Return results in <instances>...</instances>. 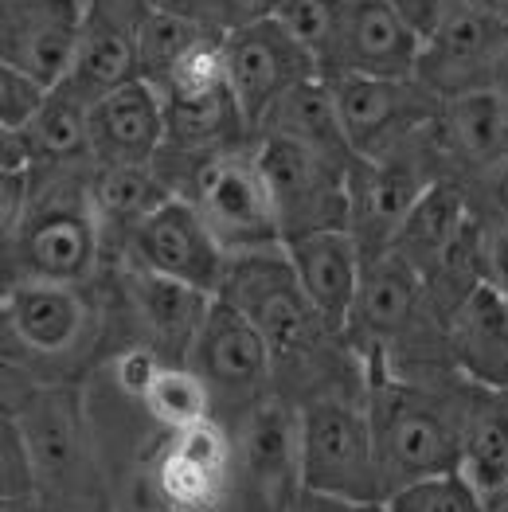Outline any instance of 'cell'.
<instances>
[{"label": "cell", "mask_w": 508, "mask_h": 512, "mask_svg": "<svg viewBox=\"0 0 508 512\" xmlns=\"http://www.w3.org/2000/svg\"><path fill=\"white\" fill-rule=\"evenodd\" d=\"M51 98V86L0 63V129H28Z\"/></svg>", "instance_id": "obj_36"}, {"label": "cell", "mask_w": 508, "mask_h": 512, "mask_svg": "<svg viewBox=\"0 0 508 512\" xmlns=\"http://www.w3.org/2000/svg\"><path fill=\"white\" fill-rule=\"evenodd\" d=\"M329 86L344 133L364 161L426 133L442 114V98H434L419 79H340Z\"/></svg>", "instance_id": "obj_14"}, {"label": "cell", "mask_w": 508, "mask_h": 512, "mask_svg": "<svg viewBox=\"0 0 508 512\" xmlns=\"http://www.w3.org/2000/svg\"><path fill=\"white\" fill-rule=\"evenodd\" d=\"M90 200H94V215L102 227L106 258L118 262L129 235L161 204L172 200V188L161 180L157 165H94Z\"/></svg>", "instance_id": "obj_25"}, {"label": "cell", "mask_w": 508, "mask_h": 512, "mask_svg": "<svg viewBox=\"0 0 508 512\" xmlns=\"http://www.w3.org/2000/svg\"><path fill=\"white\" fill-rule=\"evenodd\" d=\"M462 8L469 12H477V16H485V20H493V24H501L508 28V0H458Z\"/></svg>", "instance_id": "obj_42"}, {"label": "cell", "mask_w": 508, "mask_h": 512, "mask_svg": "<svg viewBox=\"0 0 508 512\" xmlns=\"http://www.w3.org/2000/svg\"><path fill=\"white\" fill-rule=\"evenodd\" d=\"M90 176L94 165L36 169L28 212L16 223V231L0 239L4 286L16 282L86 286L110 266L90 200Z\"/></svg>", "instance_id": "obj_5"}, {"label": "cell", "mask_w": 508, "mask_h": 512, "mask_svg": "<svg viewBox=\"0 0 508 512\" xmlns=\"http://www.w3.org/2000/svg\"><path fill=\"white\" fill-rule=\"evenodd\" d=\"M485 512H508V481L501 485V489L485 493Z\"/></svg>", "instance_id": "obj_44"}, {"label": "cell", "mask_w": 508, "mask_h": 512, "mask_svg": "<svg viewBox=\"0 0 508 512\" xmlns=\"http://www.w3.org/2000/svg\"><path fill=\"white\" fill-rule=\"evenodd\" d=\"M423 36L387 0H340L337 36L321 79H415Z\"/></svg>", "instance_id": "obj_16"}, {"label": "cell", "mask_w": 508, "mask_h": 512, "mask_svg": "<svg viewBox=\"0 0 508 512\" xmlns=\"http://www.w3.org/2000/svg\"><path fill=\"white\" fill-rule=\"evenodd\" d=\"M462 473L481 493H493L508 481V387L473 391L462 442Z\"/></svg>", "instance_id": "obj_28"}, {"label": "cell", "mask_w": 508, "mask_h": 512, "mask_svg": "<svg viewBox=\"0 0 508 512\" xmlns=\"http://www.w3.org/2000/svg\"><path fill=\"white\" fill-rule=\"evenodd\" d=\"M235 438V493L231 512H286L301 485V427L297 407L270 395L251 415L231 423Z\"/></svg>", "instance_id": "obj_11"}, {"label": "cell", "mask_w": 508, "mask_h": 512, "mask_svg": "<svg viewBox=\"0 0 508 512\" xmlns=\"http://www.w3.org/2000/svg\"><path fill=\"white\" fill-rule=\"evenodd\" d=\"M223 59L251 133L290 90L321 79L317 59L305 51V43L294 40V32L278 16H266L258 24L223 36Z\"/></svg>", "instance_id": "obj_13"}, {"label": "cell", "mask_w": 508, "mask_h": 512, "mask_svg": "<svg viewBox=\"0 0 508 512\" xmlns=\"http://www.w3.org/2000/svg\"><path fill=\"white\" fill-rule=\"evenodd\" d=\"M387 4H391V8H395L419 36H426V32L442 20V12L450 8V0H387Z\"/></svg>", "instance_id": "obj_41"}, {"label": "cell", "mask_w": 508, "mask_h": 512, "mask_svg": "<svg viewBox=\"0 0 508 512\" xmlns=\"http://www.w3.org/2000/svg\"><path fill=\"white\" fill-rule=\"evenodd\" d=\"M0 512H47L40 497H28V501H0Z\"/></svg>", "instance_id": "obj_45"}, {"label": "cell", "mask_w": 508, "mask_h": 512, "mask_svg": "<svg viewBox=\"0 0 508 512\" xmlns=\"http://www.w3.org/2000/svg\"><path fill=\"white\" fill-rule=\"evenodd\" d=\"M473 391L462 372L391 376L368 368V419L387 497L430 473L462 470Z\"/></svg>", "instance_id": "obj_4"}, {"label": "cell", "mask_w": 508, "mask_h": 512, "mask_svg": "<svg viewBox=\"0 0 508 512\" xmlns=\"http://www.w3.org/2000/svg\"><path fill=\"white\" fill-rule=\"evenodd\" d=\"M165 149V98L145 79L118 86L90 106L94 165H153Z\"/></svg>", "instance_id": "obj_20"}, {"label": "cell", "mask_w": 508, "mask_h": 512, "mask_svg": "<svg viewBox=\"0 0 508 512\" xmlns=\"http://www.w3.org/2000/svg\"><path fill=\"white\" fill-rule=\"evenodd\" d=\"M297 427L305 489L383 505L387 489L368 419V387H337L297 403Z\"/></svg>", "instance_id": "obj_7"}, {"label": "cell", "mask_w": 508, "mask_h": 512, "mask_svg": "<svg viewBox=\"0 0 508 512\" xmlns=\"http://www.w3.org/2000/svg\"><path fill=\"white\" fill-rule=\"evenodd\" d=\"M274 16L294 32L297 43H305V51L317 59V71H325V59L337 36L340 0H282Z\"/></svg>", "instance_id": "obj_33"}, {"label": "cell", "mask_w": 508, "mask_h": 512, "mask_svg": "<svg viewBox=\"0 0 508 512\" xmlns=\"http://www.w3.org/2000/svg\"><path fill=\"white\" fill-rule=\"evenodd\" d=\"M286 255L294 262L297 282L317 305V313L344 333L352 305L360 294V278H364V251L356 243L352 231H321V235H305L286 243Z\"/></svg>", "instance_id": "obj_21"}, {"label": "cell", "mask_w": 508, "mask_h": 512, "mask_svg": "<svg viewBox=\"0 0 508 512\" xmlns=\"http://www.w3.org/2000/svg\"><path fill=\"white\" fill-rule=\"evenodd\" d=\"M282 0H169L161 8H172L188 20H196L200 28H208L215 36H231L247 24H258L266 16L278 12Z\"/></svg>", "instance_id": "obj_34"}, {"label": "cell", "mask_w": 508, "mask_h": 512, "mask_svg": "<svg viewBox=\"0 0 508 512\" xmlns=\"http://www.w3.org/2000/svg\"><path fill=\"white\" fill-rule=\"evenodd\" d=\"M254 157L286 243L321 231H352V172L360 161L337 165L274 133H254Z\"/></svg>", "instance_id": "obj_8"}, {"label": "cell", "mask_w": 508, "mask_h": 512, "mask_svg": "<svg viewBox=\"0 0 508 512\" xmlns=\"http://www.w3.org/2000/svg\"><path fill=\"white\" fill-rule=\"evenodd\" d=\"M450 364L477 387H508V294L477 286L446 321Z\"/></svg>", "instance_id": "obj_22"}, {"label": "cell", "mask_w": 508, "mask_h": 512, "mask_svg": "<svg viewBox=\"0 0 508 512\" xmlns=\"http://www.w3.org/2000/svg\"><path fill=\"white\" fill-rule=\"evenodd\" d=\"M383 509L387 512H485V493L462 470H446L395 489L383 501Z\"/></svg>", "instance_id": "obj_32"}, {"label": "cell", "mask_w": 508, "mask_h": 512, "mask_svg": "<svg viewBox=\"0 0 508 512\" xmlns=\"http://www.w3.org/2000/svg\"><path fill=\"white\" fill-rule=\"evenodd\" d=\"M505 36L508 28L469 12L458 0H450L442 20L423 36V55H419L415 79L442 102L473 94V90H489Z\"/></svg>", "instance_id": "obj_19"}, {"label": "cell", "mask_w": 508, "mask_h": 512, "mask_svg": "<svg viewBox=\"0 0 508 512\" xmlns=\"http://www.w3.org/2000/svg\"><path fill=\"white\" fill-rule=\"evenodd\" d=\"M219 298L231 301L262 333L274 356V391L294 407L321 391L368 387L364 360L301 290L286 247L266 255L231 258Z\"/></svg>", "instance_id": "obj_1"}, {"label": "cell", "mask_w": 508, "mask_h": 512, "mask_svg": "<svg viewBox=\"0 0 508 512\" xmlns=\"http://www.w3.org/2000/svg\"><path fill=\"white\" fill-rule=\"evenodd\" d=\"M286 512H387L383 505H368V501H344L333 493H317V489H301L294 505Z\"/></svg>", "instance_id": "obj_40"}, {"label": "cell", "mask_w": 508, "mask_h": 512, "mask_svg": "<svg viewBox=\"0 0 508 512\" xmlns=\"http://www.w3.org/2000/svg\"><path fill=\"white\" fill-rule=\"evenodd\" d=\"M477 223H481L485 282L508 294V219H477Z\"/></svg>", "instance_id": "obj_38"}, {"label": "cell", "mask_w": 508, "mask_h": 512, "mask_svg": "<svg viewBox=\"0 0 508 512\" xmlns=\"http://www.w3.org/2000/svg\"><path fill=\"white\" fill-rule=\"evenodd\" d=\"M466 188L477 219H508V157L481 176L466 180Z\"/></svg>", "instance_id": "obj_37"}, {"label": "cell", "mask_w": 508, "mask_h": 512, "mask_svg": "<svg viewBox=\"0 0 508 512\" xmlns=\"http://www.w3.org/2000/svg\"><path fill=\"white\" fill-rule=\"evenodd\" d=\"M28 137L32 157L40 169H71V165H94L90 153V106L79 102L71 90L55 86L47 106L36 114L28 129H16Z\"/></svg>", "instance_id": "obj_29"}, {"label": "cell", "mask_w": 508, "mask_h": 512, "mask_svg": "<svg viewBox=\"0 0 508 512\" xmlns=\"http://www.w3.org/2000/svg\"><path fill=\"white\" fill-rule=\"evenodd\" d=\"M442 176H454V172L438 149L434 126L376 161L360 157V165L352 172V235L364 258L391 251L403 219L415 212V204Z\"/></svg>", "instance_id": "obj_9"}, {"label": "cell", "mask_w": 508, "mask_h": 512, "mask_svg": "<svg viewBox=\"0 0 508 512\" xmlns=\"http://www.w3.org/2000/svg\"><path fill=\"white\" fill-rule=\"evenodd\" d=\"M153 165L172 188V196L188 200L200 212L227 258L266 255L286 247L266 176L254 157V141L200 157V161L161 153Z\"/></svg>", "instance_id": "obj_6"}, {"label": "cell", "mask_w": 508, "mask_h": 512, "mask_svg": "<svg viewBox=\"0 0 508 512\" xmlns=\"http://www.w3.org/2000/svg\"><path fill=\"white\" fill-rule=\"evenodd\" d=\"M161 98H165V149L161 153L169 157L200 161V157L254 141L231 83L200 90V94H161Z\"/></svg>", "instance_id": "obj_24"}, {"label": "cell", "mask_w": 508, "mask_h": 512, "mask_svg": "<svg viewBox=\"0 0 508 512\" xmlns=\"http://www.w3.org/2000/svg\"><path fill=\"white\" fill-rule=\"evenodd\" d=\"M32 184L36 172H0V239L16 231V223L24 219L32 204Z\"/></svg>", "instance_id": "obj_39"}, {"label": "cell", "mask_w": 508, "mask_h": 512, "mask_svg": "<svg viewBox=\"0 0 508 512\" xmlns=\"http://www.w3.org/2000/svg\"><path fill=\"white\" fill-rule=\"evenodd\" d=\"M254 133H274V137H290L297 145L337 161V165H356V149L344 133L340 122L337 98H333V86L325 79H313V83H301L297 90H290Z\"/></svg>", "instance_id": "obj_27"}, {"label": "cell", "mask_w": 508, "mask_h": 512, "mask_svg": "<svg viewBox=\"0 0 508 512\" xmlns=\"http://www.w3.org/2000/svg\"><path fill=\"white\" fill-rule=\"evenodd\" d=\"M157 430H188L215 419V399L192 364H165L137 403Z\"/></svg>", "instance_id": "obj_30"}, {"label": "cell", "mask_w": 508, "mask_h": 512, "mask_svg": "<svg viewBox=\"0 0 508 512\" xmlns=\"http://www.w3.org/2000/svg\"><path fill=\"white\" fill-rule=\"evenodd\" d=\"M145 12H149L145 0H86L79 51L59 86L71 90L79 102L94 106L98 98L114 94L118 86L141 79Z\"/></svg>", "instance_id": "obj_17"}, {"label": "cell", "mask_w": 508, "mask_h": 512, "mask_svg": "<svg viewBox=\"0 0 508 512\" xmlns=\"http://www.w3.org/2000/svg\"><path fill=\"white\" fill-rule=\"evenodd\" d=\"M28 497H40L36 466L16 419L4 415L0 419V501H28Z\"/></svg>", "instance_id": "obj_35"}, {"label": "cell", "mask_w": 508, "mask_h": 512, "mask_svg": "<svg viewBox=\"0 0 508 512\" xmlns=\"http://www.w3.org/2000/svg\"><path fill=\"white\" fill-rule=\"evenodd\" d=\"M212 36L215 32L200 28L196 20H188L172 8H149L145 24H141V79L165 90V83L176 75V67Z\"/></svg>", "instance_id": "obj_31"}, {"label": "cell", "mask_w": 508, "mask_h": 512, "mask_svg": "<svg viewBox=\"0 0 508 512\" xmlns=\"http://www.w3.org/2000/svg\"><path fill=\"white\" fill-rule=\"evenodd\" d=\"M473 223V200L462 176H442L423 200L415 204V212L403 219L391 251L407 258L419 274H430L434 262L450 251V243Z\"/></svg>", "instance_id": "obj_26"}, {"label": "cell", "mask_w": 508, "mask_h": 512, "mask_svg": "<svg viewBox=\"0 0 508 512\" xmlns=\"http://www.w3.org/2000/svg\"><path fill=\"white\" fill-rule=\"evenodd\" d=\"M145 4H149V8H161V4H169V0H145Z\"/></svg>", "instance_id": "obj_46"}, {"label": "cell", "mask_w": 508, "mask_h": 512, "mask_svg": "<svg viewBox=\"0 0 508 512\" xmlns=\"http://www.w3.org/2000/svg\"><path fill=\"white\" fill-rule=\"evenodd\" d=\"M83 20L86 0H0V63L55 90L75 63Z\"/></svg>", "instance_id": "obj_18"}, {"label": "cell", "mask_w": 508, "mask_h": 512, "mask_svg": "<svg viewBox=\"0 0 508 512\" xmlns=\"http://www.w3.org/2000/svg\"><path fill=\"white\" fill-rule=\"evenodd\" d=\"M4 415L28 442L47 512H118L86 384H36L4 368Z\"/></svg>", "instance_id": "obj_3"}, {"label": "cell", "mask_w": 508, "mask_h": 512, "mask_svg": "<svg viewBox=\"0 0 508 512\" xmlns=\"http://www.w3.org/2000/svg\"><path fill=\"white\" fill-rule=\"evenodd\" d=\"M110 290H114V325L118 348L145 344L165 364H188L192 344L200 337L208 313L219 294H204L165 274H149L137 266L110 262Z\"/></svg>", "instance_id": "obj_10"}, {"label": "cell", "mask_w": 508, "mask_h": 512, "mask_svg": "<svg viewBox=\"0 0 508 512\" xmlns=\"http://www.w3.org/2000/svg\"><path fill=\"white\" fill-rule=\"evenodd\" d=\"M438 149L454 176L473 180L508 157V110L493 90H473L442 102L434 122Z\"/></svg>", "instance_id": "obj_23"}, {"label": "cell", "mask_w": 508, "mask_h": 512, "mask_svg": "<svg viewBox=\"0 0 508 512\" xmlns=\"http://www.w3.org/2000/svg\"><path fill=\"white\" fill-rule=\"evenodd\" d=\"M489 90L505 102V110H508V36H505V43H501V55H497V67H493V83H489Z\"/></svg>", "instance_id": "obj_43"}, {"label": "cell", "mask_w": 508, "mask_h": 512, "mask_svg": "<svg viewBox=\"0 0 508 512\" xmlns=\"http://www.w3.org/2000/svg\"><path fill=\"white\" fill-rule=\"evenodd\" d=\"M0 348L4 368L36 384H86L118 348L110 274L102 270L86 286H4Z\"/></svg>", "instance_id": "obj_2"}, {"label": "cell", "mask_w": 508, "mask_h": 512, "mask_svg": "<svg viewBox=\"0 0 508 512\" xmlns=\"http://www.w3.org/2000/svg\"><path fill=\"white\" fill-rule=\"evenodd\" d=\"M188 364L200 372L215 399V419L223 427L251 415L258 403H266L274 391V356L262 341V333L231 305L215 298L212 313L192 344Z\"/></svg>", "instance_id": "obj_12"}, {"label": "cell", "mask_w": 508, "mask_h": 512, "mask_svg": "<svg viewBox=\"0 0 508 512\" xmlns=\"http://www.w3.org/2000/svg\"><path fill=\"white\" fill-rule=\"evenodd\" d=\"M118 262L149 270V274L176 278V282L196 286L204 294L223 290V278H227V266H231L227 251L215 243V235L200 219V212L180 196L161 204L129 235L126 251L118 255Z\"/></svg>", "instance_id": "obj_15"}]
</instances>
